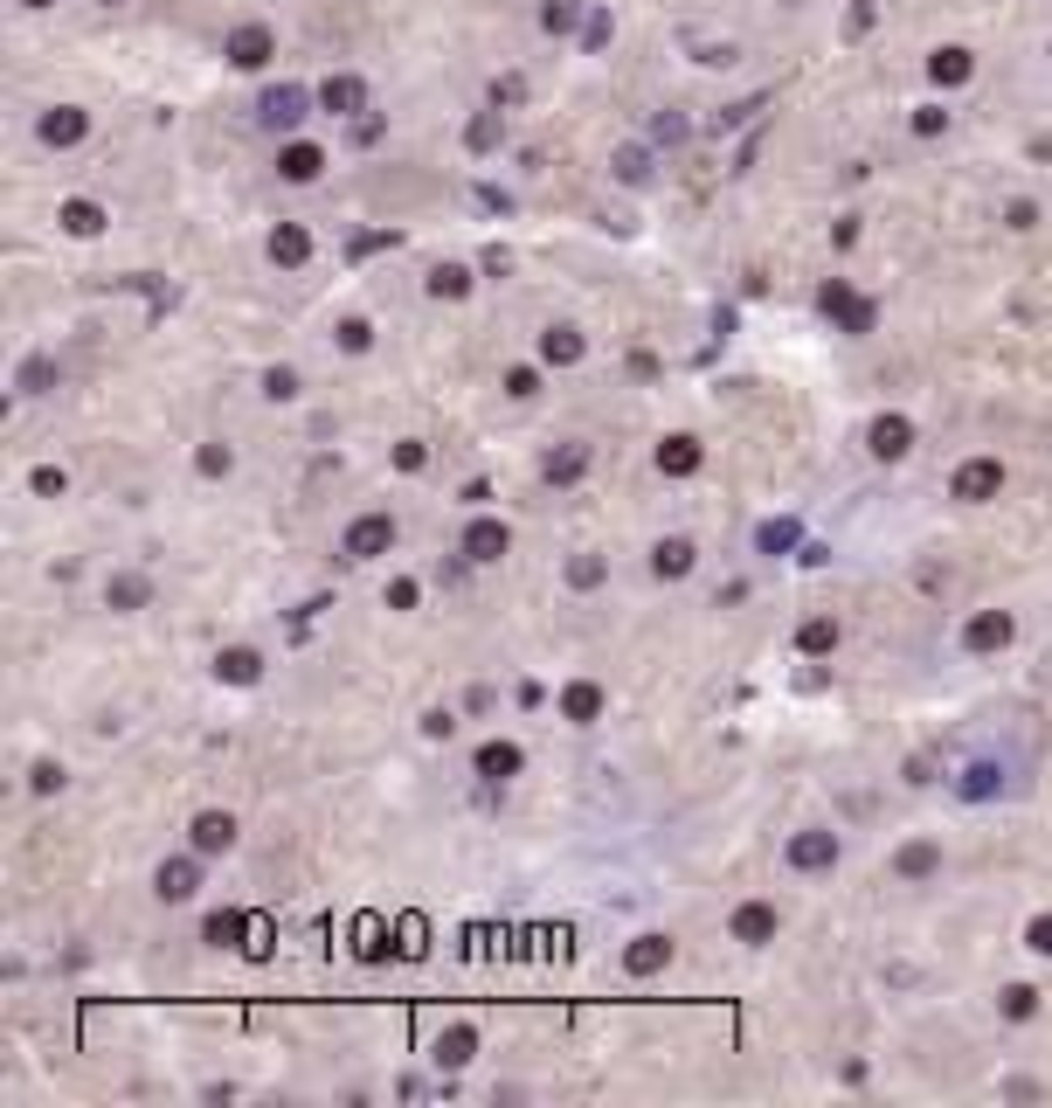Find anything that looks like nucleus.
Wrapping results in <instances>:
<instances>
[{"mask_svg": "<svg viewBox=\"0 0 1052 1108\" xmlns=\"http://www.w3.org/2000/svg\"><path fill=\"white\" fill-rule=\"evenodd\" d=\"M340 548H347L353 561H374V555H388V548H394V513H361V520L347 527V540H340Z\"/></svg>", "mask_w": 1052, "mask_h": 1108, "instance_id": "nucleus-1", "label": "nucleus"}, {"mask_svg": "<svg viewBox=\"0 0 1052 1108\" xmlns=\"http://www.w3.org/2000/svg\"><path fill=\"white\" fill-rule=\"evenodd\" d=\"M949 493H955V499H969V506L998 499V493H1004V464H998V458H969L963 472L949 478Z\"/></svg>", "mask_w": 1052, "mask_h": 1108, "instance_id": "nucleus-2", "label": "nucleus"}, {"mask_svg": "<svg viewBox=\"0 0 1052 1108\" xmlns=\"http://www.w3.org/2000/svg\"><path fill=\"white\" fill-rule=\"evenodd\" d=\"M1011 637H1018V617L1011 610H976L963 624V651H1004Z\"/></svg>", "mask_w": 1052, "mask_h": 1108, "instance_id": "nucleus-3", "label": "nucleus"}, {"mask_svg": "<svg viewBox=\"0 0 1052 1108\" xmlns=\"http://www.w3.org/2000/svg\"><path fill=\"white\" fill-rule=\"evenodd\" d=\"M776 929H782V914L768 908V900H741V908H735V922H727V935H735V943H748V949L776 943Z\"/></svg>", "mask_w": 1052, "mask_h": 1108, "instance_id": "nucleus-4", "label": "nucleus"}, {"mask_svg": "<svg viewBox=\"0 0 1052 1108\" xmlns=\"http://www.w3.org/2000/svg\"><path fill=\"white\" fill-rule=\"evenodd\" d=\"M782 859H789L797 873H824V867H838V832H797Z\"/></svg>", "mask_w": 1052, "mask_h": 1108, "instance_id": "nucleus-5", "label": "nucleus"}, {"mask_svg": "<svg viewBox=\"0 0 1052 1108\" xmlns=\"http://www.w3.org/2000/svg\"><path fill=\"white\" fill-rule=\"evenodd\" d=\"M505 548H513V527H505V520H472V527H464V555H472V561H499Z\"/></svg>", "mask_w": 1052, "mask_h": 1108, "instance_id": "nucleus-6", "label": "nucleus"}, {"mask_svg": "<svg viewBox=\"0 0 1052 1108\" xmlns=\"http://www.w3.org/2000/svg\"><path fill=\"white\" fill-rule=\"evenodd\" d=\"M866 444H873V458H907V450H914V423L907 416H879L873 429H866Z\"/></svg>", "mask_w": 1052, "mask_h": 1108, "instance_id": "nucleus-7", "label": "nucleus"}, {"mask_svg": "<svg viewBox=\"0 0 1052 1108\" xmlns=\"http://www.w3.org/2000/svg\"><path fill=\"white\" fill-rule=\"evenodd\" d=\"M596 713H603V686H596V680H568V686H561V721L589 727Z\"/></svg>", "mask_w": 1052, "mask_h": 1108, "instance_id": "nucleus-8", "label": "nucleus"}, {"mask_svg": "<svg viewBox=\"0 0 1052 1108\" xmlns=\"http://www.w3.org/2000/svg\"><path fill=\"white\" fill-rule=\"evenodd\" d=\"M229 845H236V818H229V811H201V818H195V852H201V859L229 852Z\"/></svg>", "mask_w": 1052, "mask_h": 1108, "instance_id": "nucleus-9", "label": "nucleus"}, {"mask_svg": "<svg viewBox=\"0 0 1052 1108\" xmlns=\"http://www.w3.org/2000/svg\"><path fill=\"white\" fill-rule=\"evenodd\" d=\"M665 963H672V935H637V943L624 949V970H630V976H658Z\"/></svg>", "mask_w": 1052, "mask_h": 1108, "instance_id": "nucleus-10", "label": "nucleus"}, {"mask_svg": "<svg viewBox=\"0 0 1052 1108\" xmlns=\"http://www.w3.org/2000/svg\"><path fill=\"white\" fill-rule=\"evenodd\" d=\"M519 769H526L519 742H485V748H478V776H485V783H505V776H519Z\"/></svg>", "mask_w": 1052, "mask_h": 1108, "instance_id": "nucleus-11", "label": "nucleus"}, {"mask_svg": "<svg viewBox=\"0 0 1052 1108\" xmlns=\"http://www.w3.org/2000/svg\"><path fill=\"white\" fill-rule=\"evenodd\" d=\"M195 887H201V867H195V859H166V867L153 873V894H160V900H187Z\"/></svg>", "mask_w": 1052, "mask_h": 1108, "instance_id": "nucleus-12", "label": "nucleus"}, {"mask_svg": "<svg viewBox=\"0 0 1052 1108\" xmlns=\"http://www.w3.org/2000/svg\"><path fill=\"white\" fill-rule=\"evenodd\" d=\"M700 458H706V450L692 437H665V444H658V472H665V478H692V472H700Z\"/></svg>", "mask_w": 1052, "mask_h": 1108, "instance_id": "nucleus-13", "label": "nucleus"}, {"mask_svg": "<svg viewBox=\"0 0 1052 1108\" xmlns=\"http://www.w3.org/2000/svg\"><path fill=\"white\" fill-rule=\"evenodd\" d=\"M229 63L236 70H263L271 63V28H236L229 35Z\"/></svg>", "mask_w": 1052, "mask_h": 1108, "instance_id": "nucleus-14", "label": "nucleus"}, {"mask_svg": "<svg viewBox=\"0 0 1052 1108\" xmlns=\"http://www.w3.org/2000/svg\"><path fill=\"white\" fill-rule=\"evenodd\" d=\"M215 680H222V686H256V680H263V659H256L250 645H236V651H222V659H215Z\"/></svg>", "mask_w": 1052, "mask_h": 1108, "instance_id": "nucleus-15", "label": "nucleus"}, {"mask_svg": "<svg viewBox=\"0 0 1052 1108\" xmlns=\"http://www.w3.org/2000/svg\"><path fill=\"white\" fill-rule=\"evenodd\" d=\"M540 361H548V368H575L581 361V333L575 326H548V333H540Z\"/></svg>", "mask_w": 1052, "mask_h": 1108, "instance_id": "nucleus-16", "label": "nucleus"}, {"mask_svg": "<svg viewBox=\"0 0 1052 1108\" xmlns=\"http://www.w3.org/2000/svg\"><path fill=\"white\" fill-rule=\"evenodd\" d=\"M824 312H831V319H844L852 333H866V326H873V306H859V298L844 291V285H824Z\"/></svg>", "mask_w": 1052, "mask_h": 1108, "instance_id": "nucleus-17", "label": "nucleus"}, {"mask_svg": "<svg viewBox=\"0 0 1052 1108\" xmlns=\"http://www.w3.org/2000/svg\"><path fill=\"white\" fill-rule=\"evenodd\" d=\"M651 575H692V540H658L651 548Z\"/></svg>", "mask_w": 1052, "mask_h": 1108, "instance_id": "nucleus-18", "label": "nucleus"}, {"mask_svg": "<svg viewBox=\"0 0 1052 1108\" xmlns=\"http://www.w3.org/2000/svg\"><path fill=\"white\" fill-rule=\"evenodd\" d=\"M935 867H942V845H928V838H920V845H907V852L893 859V873H900V880H928Z\"/></svg>", "mask_w": 1052, "mask_h": 1108, "instance_id": "nucleus-19", "label": "nucleus"}, {"mask_svg": "<svg viewBox=\"0 0 1052 1108\" xmlns=\"http://www.w3.org/2000/svg\"><path fill=\"white\" fill-rule=\"evenodd\" d=\"M305 257H312V236L298 229V222H285V229L271 236V264H305Z\"/></svg>", "mask_w": 1052, "mask_h": 1108, "instance_id": "nucleus-20", "label": "nucleus"}, {"mask_svg": "<svg viewBox=\"0 0 1052 1108\" xmlns=\"http://www.w3.org/2000/svg\"><path fill=\"white\" fill-rule=\"evenodd\" d=\"M42 139H49V146H77V139H84V111H49V119H42Z\"/></svg>", "mask_w": 1052, "mask_h": 1108, "instance_id": "nucleus-21", "label": "nucleus"}, {"mask_svg": "<svg viewBox=\"0 0 1052 1108\" xmlns=\"http://www.w3.org/2000/svg\"><path fill=\"white\" fill-rule=\"evenodd\" d=\"M831 645H838V617H811V624L797 631V651H811V659H817V651H831Z\"/></svg>", "mask_w": 1052, "mask_h": 1108, "instance_id": "nucleus-22", "label": "nucleus"}, {"mask_svg": "<svg viewBox=\"0 0 1052 1108\" xmlns=\"http://www.w3.org/2000/svg\"><path fill=\"white\" fill-rule=\"evenodd\" d=\"M277 166H285L291 180H318V166H326V153H318V146H291V153L277 160Z\"/></svg>", "mask_w": 1052, "mask_h": 1108, "instance_id": "nucleus-23", "label": "nucleus"}, {"mask_svg": "<svg viewBox=\"0 0 1052 1108\" xmlns=\"http://www.w3.org/2000/svg\"><path fill=\"white\" fill-rule=\"evenodd\" d=\"M298 111H305V90H271V98H263V119L271 125H291Z\"/></svg>", "mask_w": 1052, "mask_h": 1108, "instance_id": "nucleus-24", "label": "nucleus"}, {"mask_svg": "<svg viewBox=\"0 0 1052 1108\" xmlns=\"http://www.w3.org/2000/svg\"><path fill=\"white\" fill-rule=\"evenodd\" d=\"M472 1046H478V1032H472V1025H458V1032H443L437 1060H443V1067H464V1060H472Z\"/></svg>", "mask_w": 1052, "mask_h": 1108, "instance_id": "nucleus-25", "label": "nucleus"}, {"mask_svg": "<svg viewBox=\"0 0 1052 1108\" xmlns=\"http://www.w3.org/2000/svg\"><path fill=\"white\" fill-rule=\"evenodd\" d=\"M63 222H70V236H98V229H104V209H98V201H70Z\"/></svg>", "mask_w": 1052, "mask_h": 1108, "instance_id": "nucleus-26", "label": "nucleus"}, {"mask_svg": "<svg viewBox=\"0 0 1052 1108\" xmlns=\"http://www.w3.org/2000/svg\"><path fill=\"white\" fill-rule=\"evenodd\" d=\"M472 291V277H464L458 264H443V271H429V298H464Z\"/></svg>", "mask_w": 1052, "mask_h": 1108, "instance_id": "nucleus-27", "label": "nucleus"}, {"mask_svg": "<svg viewBox=\"0 0 1052 1108\" xmlns=\"http://www.w3.org/2000/svg\"><path fill=\"white\" fill-rule=\"evenodd\" d=\"M1031 1011H1039V991H1031V984H1011V991H1004V1019H1031Z\"/></svg>", "mask_w": 1052, "mask_h": 1108, "instance_id": "nucleus-28", "label": "nucleus"}, {"mask_svg": "<svg viewBox=\"0 0 1052 1108\" xmlns=\"http://www.w3.org/2000/svg\"><path fill=\"white\" fill-rule=\"evenodd\" d=\"M139 603H146V582H139V575L111 582V610H139Z\"/></svg>", "mask_w": 1052, "mask_h": 1108, "instance_id": "nucleus-29", "label": "nucleus"}, {"mask_svg": "<svg viewBox=\"0 0 1052 1108\" xmlns=\"http://www.w3.org/2000/svg\"><path fill=\"white\" fill-rule=\"evenodd\" d=\"M263 396H271V402H291V396H298V374H291V368H271V374H263Z\"/></svg>", "mask_w": 1052, "mask_h": 1108, "instance_id": "nucleus-30", "label": "nucleus"}, {"mask_svg": "<svg viewBox=\"0 0 1052 1108\" xmlns=\"http://www.w3.org/2000/svg\"><path fill=\"white\" fill-rule=\"evenodd\" d=\"M28 783H35V797H55V790H63V762H35Z\"/></svg>", "mask_w": 1052, "mask_h": 1108, "instance_id": "nucleus-31", "label": "nucleus"}, {"mask_svg": "<svg viewBox=\"0 0 1052 1108\" xmlns=\"http://www.w3.org/2000/svg\"><path fill=\"white\" fill-rule=\"evenodd\" d=\"M935 77H942V84H963V77H969V55H963V49L935 55Z\"/></svg>", "mask_w": 1052, "mask_h": 1108, "instance_id": "nucleus-32", "label": "nucleus"}, {"mask_svg": "<svg viewBox=\"0 0 1052 1108\" xmlns=\"http://www.w3.org/2000/svg\"><path fill=\"white\" fill-rule=\"evenodd\" d=\"M581 464H589L581 450H554V458H548V478H581Z\"/></svg>", "mask_w": 1052, "mask_h": 1108, "instance_id": "nucleus-33", "label": "nucleus"}, {"mask_svg": "<svg viewBox=\"0 0 1052 1108\" xmlns=\"http://www.w3.org/2000/svg\"><path fill=\"white\" fill-rule=\"evenodd\" d=\"M236 935H242V914H215V922H209V943H215V949H229Z\"/></svg>", "mask_w": 1052, "mask_h": 1108, "instance_id": "nucleus-34", "label": "nucleus"}, {"mask_svg": "<svg viewBox=\"0 0 1052 1108\" xmlns=\"http://www.w3.org/2000/svg\"><path fill=\"white\" fill-rule=\"evenodd\" d=\"M505 396H519V402L540 396V374H534V368H513V374H505Z\"/></svg>", "mask_w": 1052, "mask_h": 1108, "instance_id": "nucleus-35", "label": "nucleus"}, {"mask_svg": "<svg viewBox=\"0 0 1052 1108\" xmlns=\"http://www.w3.org/2000/svg\"><path fill=\"white\" fill-rule=\"evenodd\" d=\"M229 450H222V444H201V478H222V472H229Z\"/></svg>", "mask_w": 1052, "mask_h": 1108, "instance_id": "nucleus-36", "label": "nucleus"}, {"mask_svg": "<svg viewBox=\"0 0 1052 1108\" xmlns=\"http://www.w3.org/2000/svg\"><path fill=\"white\" fill-rule=\"evenodd\" d=\"M1025 943L1039 949V956H1052V914H1031V929H1025Z\"/></svg>", "mask_w": 1052, "mask_h": 1108, "instance_id": "nucleus-37", "label": "nucleus"}, {"mask_svg": "<svg viewBox=\"0 0 1052 1108\" xmlns=\"http://www.w3.org/2000/svg\"><path fill=\"white\" fill-rule=\"evenodd\" d=\"M367 340H374V333H367V319H347V326H340V347H347V353H361Z\"/></svg>", "mask_w": 1052, "mask_h": 1108, "instance_id": "nucleus-38", "label": "nucleus"}, {"mask_svg": "<svg viewBox=\"0 0 1052 1108\" xmlns=\"http://www.w3.org/2000/svg\"><path fill=\"white\" fill-rule=\"evenodd\" d=\"M326 104H333V111H353V104H361V84H326Z\"/></svg>", "mask_w": 1052, "mask_h": 1108, "instance_id": "nucleus-39", "label": "nucleus"}, {"mask_svg": "<svg viewBox=\"0 0 1052 1108\" xmlns=\"http://www.w3.org/2000/svg\"><path fill=\"white\" fill-rule=\"evenodd\" d=\"M394 464H402V472H423L429 450H423V444H394Z\"/></svg>", "mask_w": 1052, "mask_h": 1108, "instance_id": "nucleus-40", "label": "nucleus"}, {"mask_svg": "<svg viewBox=\"0 0 1052 1108\" xmlns=\"http://www.w3.org/2000/svg\"><path fill=\"white\" fill-rule=\"evenodd\" d=\"M28 485H35V493H42V499H55V493H63V472H55V464H42V472H35Z\"/></svg>", "mask_w": 1052, "mask_h": 1108, "instance_id": "nucleus-41", "label": "nucleus"}, {"mask_svg": "<svg viewBox=\"0 0 1052 1108\" xmlns=\"http://www.w3.org/2000/svg\"><path fill=\"white\" fill-rule=\"evenodd\" d=\"M22 388H28V396H42V388H49V361H28V368H22Z\"/></svg>", "mask_w": 1052, "mask_h": 1108, "instance_id": "nucleus-42", "label": "nucleus"}, {"mask_svg": "<svg viewBox=\"0 0 1052 1108\" xmlns=\"http://www.w3.org/2000/svg\"><path fill=\"white\" fill-rule=\"evenodd\" d=\"M388 610H416V582H388Z\"/></svg>", "mask_w": 1052, "mask_h": 1108, "instance_id": "nucleus-43", "label": "nucleus"}, {"mask_svg": "<svg viewBox=\"0 0 1052 1108\" xmlns=\"http://www.w3.org/2000/svg\"><path fill=\"white\" fill-rule=\"evenodd\" d=\"M568 582H575V589H589V582H603V561H575V569H568Z\"/></svg>", "mask_w": 1052, "mask_h": 1108, "instance_id": "nucleus-44", "label": "nucleus"}, {"mask_svg": "<svg viewBox=\"0 0 1052 1108\" xmlns=\"http://www.w3.org/2000/svg\"><path fill=\"white\" fill-rule=\"evenodd\" d=\"M789 540H797V527H789V520H782V527H762V548H789Z\"/></svg>", "mask_w": 1052, "mask_h": 1108, "instance_id": "nucleus-45", "label": "nucleus"}, {"mask_svg": "<svg viewBox=\"0 0 1052 1108\" xmlns=\"http://www.w3.org/2000/svg\"><path fill=\"white\" fill-rule=\"evenodd\" d=\"M28 8H49V0H28Z\"/></svg>", "mask_w": 1052, "mask_h": 1108, "instance_id": "nucleus-46", "label": "nucleus"}]
</instances>
